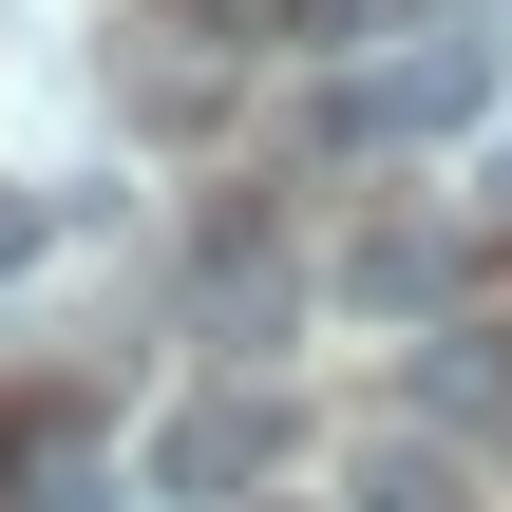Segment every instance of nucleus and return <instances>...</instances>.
Segmentation results:
<instances>
[{
  "label": "nucleus",
  "mask_w": 512,
  "mask_h": 512,
  "mask_svg": "<svg viewBox=\"0 0 512 512\" xmlns=\"http://www.w3.org/2000/svg\"><path fill=\"white\" fill-rule=\"evenodd\" d=\"M0 512H95V475H76V456H19V475H0Z\"/></svg>",
  "instance_id": "obj_4"
},
{
  "label": "nucleus",
  "mask_w": 512,
  "mask_h": 512,
  "mask_svg": "<svg viewBox=\"0 0 512 512\" xmlns=\"http://www.w3.org/2000/svg\"><path fill=\"white\" fill-rule=\"evenodd\" d=\"M228 95H247V57H228L209 0H152V19L114 38V114H133V133H209Z\"/></svg>",
  "instance_id": "obj_2"
},
{
  "label": "nucleus",
  "mask_w": 512,
  "mask_h": 512,
  "mask_svg": "<svg viewBox=\"0 0 512 512\" xmlns=\"http://www.w3.org/2000/svg\"><path fill=\"white\" fill-rule=\"evenodd\" d=\"M494 456H512V399H494Z\"/></svg>",
  "instance_id": "obj_7"
},
{
  "label": "nucleus",
  "mask_w": 512,
  "mask_h": 512,
  "mask_svg": "<svg viewBox=\"0 0 512 512\" xmlns=\"http://www.w3.org/2000/svg\"><path fill=\"white\" fill-rule=\"evenodd\" d=\"M285 456V399H190L171 437H152V494H190V512H228L247 475Z\"/></svg>",
  "instance_id": "obj_3"
},
{
  "label": "nucleus",
  "mask_w": 512,
  "mask_h": 512,
  "mask_svg": "<svg viewBox=\"0 0 512 512\" xmlns=\"http://www.w3.org/2000/svg\"><path fill=\"white\" fill-rule=\"evenodd\" d=\"M475 171H494V209H512V114H494V152H475Z\"/></svg>",
  "instance_id": "obj_6"
},
{
  "label": "nucleus",
  "mask_w": 512,
  "mask_h": 512,
  "mask_svg": "<svg viewBox=\"0 0 512 512\" xmlns=\"http://www.w3.org/2000/svg\"><path fill=\"white\" fill-rule=\"evenodd\" d=\"M494 114V0H456L437 38L399 19L380 57H361V95H342V133H380V152H418V133H475Z\"/></svg>",
  "instance_id": "obj_1"
},
{
  "label": "nucleus",
  "mask_w": 512,
  "mask_h": 512,
  "mask_svg": "<svg viewBox=\"0 0 512 512\" xmlns=\"http://www.w3.org/2000/svg\"><path fill=\"white\" fill-rule=\"evenodd\" d=\"M38 247H57V190H0V285H19Z\"/></svg>",
  "instance_id": "obj_5"
}]
</instances>
